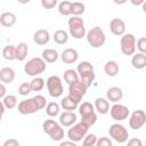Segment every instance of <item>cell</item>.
<instances>
[{
  "label": "cell",
  "instance_id": "6da1fadb",
  "mask_svg": "<svg viewBox=\"0 0 146 146\" xmlns=\"http://www.w3.org/2000/svg\"><path fill=\"white\" fill-rule=\"evenodd\" d=\"M46 107V98L42 95H36L32 98H27L25 100H22L18 104V112L23 115H29L36 113L38 111Z\"/></svg>",
  "mask_w": 146,
  "mask_h": 146
},
{
  "label": "cell",
  "instance_id": "7a4b0ae2",
  "mask_svg": "<svg viewBox=\"0 0 146 146\" xmlns=\"http://www.w3.org/2000/svg\"><path fill=\"white\" fill-rule=\"evenodd\" d=\"M79 113L81 115V122L87 124L89 128L94 125L97 121V115L95 113V106L89 102H83L79 106Z\"/></svg>",
  "mask_w": 146,
  "mask_h": 146
},
{
  "label": "cell",
  "instance_id": "3957f363",
  "mask_svg": "<svg viewBox=\"0 0 146 146\" xmlns=\"http://www.w3.org/2000/svg\"><path fill=\"white\" fill-rule=\"evenodd\" d=\"M42 129L55 141H59L64 138V129L62 128V125L59 123H57L56 121H54L51 119L46 120L42 123Z\"/></svg>",
  "mask_w": 146,
  "mask_h": 146
},
{
  "label": "cell",
  "instance_id": "277c9868",
  "mask_svg": "<svg viewBox=\"0 0 146 146\" xmlns=\"http://www.w3.org/2000/svg\"><path fill=\"white\" fill-rule=\"evenodd\" d=\"M76 72L81 79V81H83L87 87L89 88L91 86V83L94 82L95 80V71H94V66L91 63L84 60V62H81L78 67H76Z\"/></svg>",
  "mask_w": 146,
  "mask_h": 146
},
{
  "label": "cell",
  "instance_id": "5b68a950",
  "mask_svg": "<svg viewBox=\"0 0 146 146\" xmlns=\"http://www.w3.org/2000/svg\"><path fill=\"white\" fill-rule=\"evenodd\" d=\"M24 71L27 75L35 78L46 71V62L42 57H33L24 65Z\"/></svg>",
  "mask_w": 146,
  "mask_h": 146
},
{
  "label": "cell",
  "instance_id": "8992f818",
  "mask_svg": "<svg viewBox=\"0 0 146 146\" xmlns=\"http://www.w3.org/2000/svg\"><path fill=\"white\" fill-rule=\"evenodd\" d=\"M86 38H87L88 43L92 48H100L102 46H104L106 41V35L103 29H100L99 26H95L91 30H89L86 34Z\"/></svg>",
  "mask_w": 146,
  "mask_h": 146
},
{
  "label": "cell",
  "instance_id": "52a82bcc",
  "mask_svg": "<svg viewBox=\"0 0 146 146\" xmlns=\"http://www.w3.org/2000/svg\"><path fill=\"white\" fill-rule=\"evenodd\" d=\"M68 30L70 34L74 39H82L87 33H86V27H84V22L80 16H72L68 18Z\"/></svg>",
  "mask_w": 146,
  "mask_h": 146
},
{
  "label": "cell",
  "instance_id": "ba28073f",
  "mask_svg": "<svg viewBox=\"0 0 146 146\" xmlns=\"http://www.w3.org/2000/svg\"><path fill=\"white\" fill-rule=\"evenodd\" d=\"M88 130H89V127L82 122L80 123H76L74 125H72L68 131H67V137L71 141H74V143H78L82 139H84V137L88 135Z\"/></svg>",
  "mask_w": 146,
  "mask_h": 146
},
{
  "label": "cell",
  "instance_id": "9c48e42d",
  "mask_svg": "<svg viewBox=\"0 0 146 146\" xmlns=\"http://www.w3.org/2000/svg\"><path fill=\"white\" fill-rule=\"evenodd\" d=\"M120 48L123 55L125 56H133L136 51V38L131 33H125L121 36Z\"/></svg>",
  "mask_w": 146,
  "mask_h": 146
},
{
  "label": "cell",
  "instance_id": "30bf717a",
  "mask_svg": "<svg viewBox=\"0 0 146 146\" xmlns=\"http://www.w3.org/2000/svg\"><path fill=\"white\" fill-rule=\"evenodd\" d=\"M46 86H47V89H48V92L51 97L54 98H57V97H60L63 91H64V88H63V83H62V80L59 76L57 75H51L47 79L46 81Z\"/></svg>",
  "mask_w": 146,
  "mask_h": 146
},
{
  "label": "cell",
  "instance_id": "8fae6325",
  "mask_svg": "<svg viewBox=\"0 0 146 146\" xmlns=\"http://www.w3.org/2000/svg\"><path fill=\"white\" fill-rule=\"evenodd\" d=\"M108 133H110V137H112V139H114L120 144L127 141L129 137L128 130L124 128V125L120 123H113L108 129Z\"/></svg>",
  "mask_w": 146,
  "mask_h": 146
},
{
  "label": "cell",
  "instance_id": "7c38bea8",
  "mask_svg": "<svg viewBox=\"0 0 146 146\" xmlns=\"http://www.w3.org/2000/svg\"><path fill=\"white\" fill-rule=\"evenodd\" d=\"M87 89H88L87 84L83 81L79 80V81H76V82H74V83L68 86V96H71L73 99H75L76 102L80 103L82 97L86 95Z\"/></svg>",
  "mask_w": 146,
  "mask_h": 146
},
{
  "label": "cell",
  "instance_id": "4fadbf2b",
  "mask_svg": "<svg viewBox=\"0 0 146 146\" xmlns=\"http://www.w3.org/2000/svg\"><path fill=\"white\" fill-rule=\"evenodd\" d=\"M146 122V113L143 110H136L129 117V125L133 130H139Z\"/></svg>",
  "mask_w": 146,
  "mask_h": 146
},
{
  "label": "cell",
  "instance_id": "5bb4252c",
  "mask_svg": "<svg viewBox=\"0 0 146 146\" xmlns=\"http://www.w3.org/2000/svg\"><path fill=\"white\" fill-rule=\"evenodd\" d=\"M110 113H111L112 119L115 121H123V120L128 119V116L130 114L129 108L121 104H114L110 108Z\"/></svg>",
  "mask_w": 146,
  "mask_h": 146
},
{
  "label": "cell",
  "instance_id": "9a60e30c",
  "mask_svg": "<svg viewBox=\"0 0 146 146\" xmlns=\"http://www.w3.org/2000/svg\"><path fill=\"white\" fill-rule=\"evenodd\" d=\"M110 30L114 35H124L125 34V23L121 18H113L110 22Z\"/></svg>",
  "mask_w": 146,
  "mask_h": 146
},
{
  "label": "cell",
  "instance_id": "2e32d148",
  "mask_svg": "<svg viewBox=\"0 0 146 146\" xmlns=\"http://www.w3.org/2000/svg\"><path fill=\"white\" fill-rule=\"evenodd\" d=\"M78 58H79V54L74 48H66L60 54V59L65 64H73L78 60Z\"/></svg>",
  "mask_w": 146,
  "mask_h": 146
},
{
  "label": "cell",
  "instance_id": "e0dca14e",
  "mask_svg": "<svg viewBox=\"0 0 146 146\" xmlns=\"http://www.w3.org/2000/svg\"><path fill=\"white\" fill-rule=\"evenodd\" d=\"M75 121H76V115L74 112L64 111L59 115V124L62 127H71L75 123Z\"/></svg>",
  "mask_w": 146,
  "mask_h": 146
},
{
  "label": "cell",
  "instance_id": "ac0fdd59",
  "mask_svg": "<svg viewBox=\"0 0 146 146\" xmlns=\"http://www.w3.org/2000/svg\"><path fill=\"white\" fill-rule=\"evenodd\" d=\"M33 40H34V42H35L36 44L43 46V44H46V43L49 42V40H50V34H49V32H48L47 30L40 29V30H38V31L34 32V34H33Z\"/></svg>",
  "mask_w": 146,
  "mask_h": 146
},
{
  "label": "cell",
  "instance_id": "d6986e66",
  "mask_svg": "<svg viewBox=\"0 0 146 146\" xmlns=\"http://www.w3.org/2000/svg\"><path fill=\"white\" fill-rule=\"evenodd\" d=\"M122 97H123V91L119 87H111L106 91V99L112 103L116 104L119 100L122 99Z\"/></svg>",
  "mask_w": 146,
  "mask_h": 146
},
{
  "label": "cell",
  "instance_id": "ffe728a7",
  "mask_svg": "<svg viewBox=\"0 0 146 146\" xmlns=\"http://www.w3.org/2000/svg\"><path fill=\"white\" fill-rule=\"evenodd\" d=\"M0 23L5 27H10L16 23V15L11 11H5L0 15Z\"/></svg>",
  "mask_w": 146,
  "mask_h": 146
},
{
  "label": "cell",
  "instance_id": "44dd1931",
  "mask_svg": "<svg viewBox=\"0 0 146 146\" xmlns=\"http://www.w3.org/2000/svg\"><path fill=\"white\" fill-rule=\"evenodd\" d=\"M0 80L2 83H11L15 80V71L11 67H2L0 70Z\"/></svg>",
  "mask_w": 146,
  "mask_h": 146
},
{
  "label": "cell",
  "instance_id": "7402d4cb",
  "mask_svg": "<svg viewBox=\"0 0 146 146\" xmlns=\"http://www.w3.org/2000/svg\"><path fill=\"white\" fill-rule=\"evenodd\" d=\"M60 106L65 110V111H70V112H74V110L78 108L79 106V102H76L75 99H73L71 96H66L60 100Z\"/></svg>",
  "mask_w": 146,
  "mask_h": 146
},
{
  "label": "cell",
  "instance_id": "603a6c76",
  "mask_svg": "<svg viewBox=\"0 0 146 146\" xmlns=\"http://www.w3.org/2000/svg\"><path fill=\"white\" fill-rule=\"evenodd\" d=\"M131 64L136 70H143L146 66V55L137 52L131 58Z\"/></svg>",
  "mask_w": 146,
  "mask_h": 146
},
{
  "label": "cell",
  "instance_id": "cb8c5ba5",
  "mask_svg": "<svg viewBox=\"0 0 146 146\" xmlns=\"http://www.w3.org/2000/svg\"><path fill=\"white\" fill-rule=\"evenodd\" d=\"M95 110L99 113V114H106L110 111V103L107 99L98 97L95 100Z\"/></svg>",
  "mask_w": 146,
  "mask_h": 146
},
{
  "label": "cell",
  "instance_id": "d4e9b609",
  "mask_svg": "<svg viewBox=\"0 0 146 146\" xmlns=\"http://www.w3.org/2000/svg\"><path fill=\"white\" fill-rule=\"evenodd\" d=\"M119 70H120L119 64L115 60H108L105 64V66H104V71L106 73V75H108V76H115V75H117Z\"/></svg>",
  "mask_w": 146,
  "mask_h": 146
},
{
  "label": "cell",
  "instance_id": "484cf974",
  "mask_svg": "<svg viewBox=\"0 0 146 146\" xmlns=\"http://www.w3.org/2000/svg\"><path fill=\"white\" fill-rule=\"evenodd\" d=\"M58 57H59V55H58L57 50H55V49L49 48V49H44L42 51V58L47 63H55L58 59Z\"/></svg>",
  "mask_w": 146,
  "mask_h": 146
},
{
  "label": "cell",
  "instance_id": "4316f807",
  "mask_svg": "<svg viewBox=\"0 0 146 146\" xmlns=\"http://www.w3.org/2000/svg\"><path fill=\"white\" fill-rule=\"evenodd\" d=\"M27 51H29L27 44L25 42H19L16 46V59L19 62H23L27 56Z\"/></svg>",
  "mask_w": 146,
  "mask_h": 146
},
{
  "label": "cell",
  "instance_id": "83f0119b",
  "mask_svg": "<svg viewBox=\"0 0 146 146\" xmlns=\"http://www.w3.org/2000/svg\"><path fill=\"white\" fill-rule=\"evenodd\" d=\"M54 41L57 44H64L68 41V33L65 30H57L54 33Z\"/></svg>",
  "mask_w": 146,
  "mask_h": 146
},
{
  "label": "cell",
  "instance_id": "f1b7e54d",
  "mask_svg": "<svg viewBox=\"0 0 146 146\" xmlns=\"http://www.w3.org/2000/svg\"><path fill=\"white\" fill-rule=\"evenodd\" d=\"M2 57L7 60L16 59V47L11 46V44L5 46L2 49Z\"/></svg>",
  "mask_w": 146,
  "mask_h": 146
},
{
  "label": "cell",
  "instance_id": "f546056e",
  "mask_svg": "<svg viewBox=\"0 0 146 146\" xmlns=\"http://www.w3.org/2000/svg\"><path fill=\"white\" fill-rule=\"evenodd\" d=\"M64 80L70 86V84L74 83V82L79 81V74H78L76 71H74L72 68H68V70H66L64 72Z\"/></svg>",
  "mask_w": 146,
  "mask_h": 146
},
{
  "label": "cell",
  "instance_id": "4dcf8cb0",
  "mask_svg": "<svg viewBox=\"0 0 146 146\" xmlns=\"http://www.w3.org/2000/svg\"><path fill=\"white\" fill-rule=\"evenodd\" d=\"M58 13L63 16L72 15V2L70 1H62L58 5Z\"/></svg>",
  "mask_w": 146,
  "mask_h": 146
},
{
  "label": "cell",
  "instance_id": "1f68e13d",
  "mask_svg": "<svg viewBox=\"0 0 146 146\" xmlns=\"http://www.w3.org/2000/svg\"><path fill=\"white\" fill-rule=\"evenodd\" d=\"M59 110H60L59 108V105L56 102H50L46 106V113H47L48 116H51V117L58 115L59 114Z\"/></svg>",
  "mask_w": 146,
  "mask_h": 146
},
{
  "label": "cell",
  "instance_id": "d6a6232c",
  "mask_svg": "<svg viewBox=\"0 0 146 146\" xmlns=\"http://www.w3.org/2000/svg\"><path fill=\"white\" fill-rule=\"evenodd\" d=\"M31 84V88H32V91H41L43 88H44V80L40 76H35L32 79V81L30 82Z\"/></svg>",
  "mask_w": 146,
  "mask_h": 146
},
{
  "label": "cell",
  "instance_id": "836d02e7",
  "mask_svg": "<svg viewBox=\"0 0 146 146\" xmlns=\"http://www.w3.org/2000/svg\"><path fill=\"white\" fill-rule=\"evenodd\" d=\"M2 104H3L5 107L8 108V110L15 108L16 105H17V97L14 96V95H7V96L2 99Z\"/></svg>",
  "mask_w": 146,
  "mask_h": 146
},
{
  "label": "cell",
  "instance_id": "e575fe53",
  "mask_svg": "<svg viewBox=\"0 0 146 146\" xmlns=\"http://www.w3.org/2000/svg\"><path fill=\"white\" fill-rule=\"evenodd\" d=\"M84 8L86 7H84V5L82 2H78V1L72 2V15L73 16H80V15H82L84 13V10H86Z\"/></svg>",
  "mask_w": 146,
  "mask_h": 146
},
{
  "label": "cell",
  "instance_id": "d590c367",
  "mask_svg": "<svg viewBox=\"0 0 146 146\" xmlns=\"http://www.w3.org/2000/svg\"><path fill=\"white\" fill-rule=\"evenodd\" d=\"M97 140H98V138L95 133H88L84 137V139L82 141V145L83 146H95L97 144Z\"/></svg>",
  "mask_w": 146,
  "mask_h": 146
},
{
  "label": "cell",
  "instance_id": "8d00e7d4",
  "mask_svg": "<svg viewBox=\"0 0 146 146\" xmlns=\"http://www.w3.org/2000/svg\"><path fill=\"white\" fill-rule=\"evenodd\" d=\"M31 91H32V88H31L30 82H23L18 87V94L22 95V96H27Z\"/></svg>",
  "mask_w": 146,
  "mask_h": 146
},
{
  "label": "cell",
  "instance_id": "74e56055",
  "mask_svg": "<svg viewBox=\"0 0 146 146\" xmlns=\"http://www.w3.org/2000/svg\"><path fill=\"white\" fill-rule=\"evenodd\" d=\"M136 47L138 48L139 52L146 55V36H143V38H139L137 40V44Z\"/></svg>",
  "mask_w": 146,
  "mask_h": 146
},
{
  "label": "cell",
  "instance_id": "f35d334b",
  "mask_svg": "<svg viewBox=\"0 0 146 146\" xmlns=\"http://www.w3.org/2000/svg\"><path fill=\"white\" fill-rule=\"evenodd\" d=\"M96 146H113V144H112V140L108 137H100L97 140Z\"/></svg>",
  "mask_w": 146,
  "mask_h": 146
},
{
  "label": "cell",
  "instance_id": "ab89813d",
  "mask_svg": "<svg viewBox=\"0 0 146 146\" xmlns=\"http://www.w3.org/2000/svg\"><path fill=\"white\" fill-rule=\"evenodd\" d=\"M57 5V0H41V6L44 9H51Z\"/></svg>",
  "mask_w": 146,
  "mask_h": 146
},
{
  "label": "cell",
  "instance_id": "60d3db41",
  "mask_svg": "<svg viewBox=\"0 0 146 146\" xmlns=\"http://www.w3.org/2000/svg\"><path fill=\"white\" fill-rule=\"evenodd\" d=\"M127 146H143V143L139 138H131L128 140Z\"/></svg>",
  "mask_w": 146,
  "mask_h": 146
},
{
  "label": "cell",
  "instance_id": "b9f144b4",
  "mask_svg": "<svg viewBox=\"0 0 146 146\" xmlns=\"http://www.w3.org/2000/svg\"><path fill=\"white\" fill-rule=\"evenodd\" d=\"M2 146H19V143H18V140L15 139V138H9V139H7V140L3 143Z\"/></svg>",
  "mask_w": 146,
  "mask_h": 146
},
{
  "label": "cell",
  "instance_id": "7bdbcfd3",
  "mask_svg": "<svg viewBox=\"0 0 146 146\" xmlns=\"http://www.w3.org/2000/svg\"><path fill=\"white\" fill-rule=\"evenodd\" d=\"M6 97V88H5V84L1 83L0 84V98H5Z\"/></svg>",
  "mask_w": 146,
  "mask_h": 146
},
{
  "label": "cell",
  "instance_id": "ee69618b",
  "mask_svg": "<svg viewBox=\"0 0 146 146\" xmlns=\"http://www.w3.org/2000/svg\"><path fill=\"white\" fill-rule=\"evenodd\" d=\"M59 146H78V145H76V143H74V141L67 140V141H63V143H60Z\"/></svg>",
  "mask_w": 146,
  "mask_h": 146
},
{
  "label": "cell",
  "instance_id": "f6af8a7d",
  "mask_svg": "<svg viewBox=\"0 0 146 146\" xmlns=\"http://www.w3.org/2000/svg\"><path fill=\"white\" fill-rule=\"evenodd\" d=\"M130 2H131L132 5H135V6H138V5H141V6H143V3H144L143 0H138V1H136V0H131Z\"/></svg>",
  "mask_w": 146,
  "mask_h": 146
},
{
  "label": "cell",
  "instance_id": "bcb514c9",
  "mask_svg": "<svg viewBox=\"0 0 146 146\" xmlns=\"http://www.w3.org/2000/svg\"><path fill=\"white\" fill-rule=\"evenodd\" d=\"M141 8H143V11H144V13H146V1H144V3H143V6H141Z\"/></svg>",
  "mask_w": 146,
  "mask_h": 146
},
{
  "label": "cell",
  "instance_id": "7dc6e473",
  "mask_svg": "<svg viewBox=\"0 0 146 146\" xmlns=\"http://www.w3.org/2000/svg\"><path fill=\"white\" fill-rule=\"evenodd\" d=\"M5 108H6V107H5V105L1 103V114H3V113H5Z\"/></svg>",
  "mask_w": 146,
  "mask_h": 146
},
{
  "label": "cell",
  "instance_id": "c3c4849f",
  "mask_svg": "<svg viewBox=\"0 0 146 146\" xmlns=\"http://www.w3.org/2000/svg\"><path fill=\"white\" fill-rule=\"evenodd\" d=\"M145 144H146V141H145Z\"/></svg>",
  "mask_w": 146,
  "mask_h": 146
}]
</instances>
